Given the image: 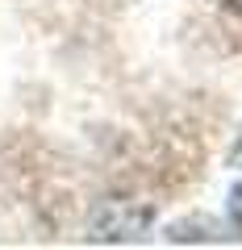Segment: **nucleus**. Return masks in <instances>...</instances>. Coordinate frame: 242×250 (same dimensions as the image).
Wrapping results in <instances>:
<instances>
[{
	"label": "nucleus",
	"mask_w": 242,
	"mask_h": 250,
	"mask_svg": "<svg viewBox=\"0 0 242 250\" xmlns=\"http://www.w3.org/2000/svg\"><path fill=\"white\" fill-rule=\"evenodd\" d=\"M230 221L242 233V184H234V192H230Z\"/></svg>",
	"instance_id": "nucleus-1"
},
{
	"label": "nucleus",
	"mask_w": 242,
	"mask_h": 250,
	"mask_svg": "<svg viewBox=\"0 0 242 250\" xmlns=\"http://www.w3.org/2000/svg\"><path fill=\"white\" fill-rule=\"evenodd\" d=\"M221 4H225L230 13H238V17H242V0H221Z\"/></svg>",
	"instance_id": "nucleus-2"
},
{
	"label": "nucleus",
	"mask_w": 242,
	"mask_h": 250,
	"mask_svg": "<svg viewBox=\"0 0 242 250\" xmlns=\"http://www.w3.org/2000/svg\"><path fill=\"white\" fill-rule=\"evenodd\" d=\"M230 163H234V167H242V142L234 146V154H230Z\"/></svg>",
	"instance_id": "nucleus-3"
}]
</instances>
